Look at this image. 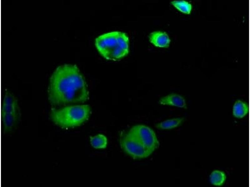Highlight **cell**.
I'll use <instances>...</instances> for the list:
<instances>
[{
	"instance_id": "ba28073f",
	"label": "cell",
	"mask_w": 250,
	"mask_h": 187,
	"mask_svg": "<svg viewBox=\"0 0 250 187\" xmlns=\"http://www.w3.org/2000/svg\"><path fill=\"white\" fill-rule=\"evenodd\" d=\"M159 103L163 105H169L180 108H185L186 103L184 98L176 94H171L161 98Z\"/></svg>"
},
{
	"instance_id": "6da1fadb",
	"label": "cell",
	"mask_w": 250,
	"mask_h": 187,
	"mask_svg": "<svg viewBox=\"0 0 250 187\" xmlns=\"http://www.w3.org/2000/svg\"><path fill=\"white\" fill-rule=\"evenodd\" d=\"M48 96L55 105L83 103L88 99L86 83L76 65L64 64L56 68L50 79Z\"/></svg>"
},
{
	"instance_id": "7c38bea8",
	"label": "cell",
	"mask_w": 250,
	"mask_h": 187,
	"mask_svg": "<svg viewBox=\"0 0 250 187\" xmlns=\"http://www.w3.org/2000/svg\"><path fill=\"white\" fill-rule=\"evenodd\" d=\"M226 179L224 173L219 170H214L210 175L211 183L215 185L220 186L222 184Z\"/></svg>"
},
{
	"instance_id": "30bf717a",
	"label": "cell",
	"mask_w": 250,
	"mask_h": 187,
	"mask_svg": "<svg viewBox=\"0 0 250 187\" xmlns=\"http://www.w3.org/2000/svg\"><path fill=\"white\" fill-rule=\"evenodd\" d=\"M248 108L247 105L240 100L236 101L233 108V114L236 117L242 118L247 113Z\"/></svg>"
},
{
	"instance_id": "8992f818",
	"label": "cell",
	"mask_w": 250,
	"mask_h": 187,
	"mask_svg": "<svg viewBox=\"0 0 250 187\" xmlns=\"http://www.w3.org/2000/svg\"><path fill=\"white\" fill-rule=\"evenodd\" d=\"M120 141L124 151L134 159L146 158L152 154L127 133L122 135Z\"/></svg>"
},
{
	"instance_id": "4fadbf2b",
	"label": "cell",
	"mask_w": 250,
	"mask_h": 187,
	"mask_svg": "<svg viewBox=\"0 0 250 187\" xmlns=\"http://www.w3.org/2000/svg\"><path fill=\"white\" fill-rule=\"evenodd\" d=\"M171 3L182 12L188 14L190 13L192 7L188 2L184 1H175L172 2Z\"/></svg>"
},
{
	"instance_id": "9c48e42d",
	"label": "cell",
	"mask_w": 250,
	"mask_h": 187,
	"mask_svg": "<svg viewBox=\"0 0 250 187\" xmlns=\"http://www.w3.org/2000/svg\"><path fill=\"white\" fill-rule=\"evenodd\" d=\"M183 118H175L165 120L155 125L156 128L160 129H168L176 127L179 125L183 120Z\"/></svg>"
},
{
	"instance_id": "5b68a950",
	"label": "cell",
	"mask_w": 250,
	"mask_h": 187,
	"mask_svg": "<svg viewBox=\"0 0 250 187\" xmlns=\"http://www.w3.org/2000/svg\"><path fill=\"white\" fill-rule=\"evenodd\" d=\"M127 133L152 153L159 146V143L155 132L145 125L133 126Z\"/></svg>"
},
{
	"instance_id": "277c9868",
	"label": "cell",
	"mask_w": 250,
	"mask_h": 187,
	"mask_svg": "<svg viewBox=\"0 0 250 187\" xmlns=\"http://www.w3.org/2000/svg\"><path fill=\"white\" fill-rule=\"evenodd\" d=\"M2 119L4 131L8 132L15 127L21 116L17 98L11 92L5 90L2 107Z\"/></svg>"
},
{
	"instance_id": "7a4b0ae2",
	"label": "cell",
	"mask_w": 250,
	"mask_h": 187,
	"mask_svg": "<svg viewBox=\"0 0 250 187\" xmlns=\"http://www.w3.org/2000/svg\"><path fill=\"white\" fill-rule=\"evenodd\" d=\"M129 39L125 33L113 31L101 35L95 40V45L100 54L107 60H116L128 55Z\"/></svg>"
},
{
	"instance_id": "3957f363",
	"label": "cell",
	"mask_w": 250,
	"mask_h": 187,
	"mask_svg": "<svg viewBox=\"0 0 250 187\" xmlns=\"http://www.w3.org/2000/svg\"><path fill=\"white\" fill-rule=\"evenodd\" d=\"M90 108L88 105L69 106L52 110L50 113L53 122L63 127L78 126L88 118Z\"/></svg>"
},
{
	"instance_id": "52a82bcc",
	"label": "cell",
	"mask_w": 250,
	"mask_h": 187,
	"mask_svg": "<svg viewBox=\"0 0 250 187\" xmlns=\"http://www.w3.org/2000/svg\"><path fill=\"white\" fill-rule=\"evenodd\" d=\"M149 41L156 47L167 48L169 46L170 40L165 32L154 31L149 35Z\"/></svg>"
},
{
	"instance_id": "8fae6325",
	"label": "cell",
	"mask_w": 250,
	"mask_h": 187,
	"mask_svg": "<svg viewBox=\"0 0 250 187\" xmlns=\"http://www.w3.org/2000/svg\"><path fill=\"white\" fill-rule=\"evenodd\" d=\"M90 142L91 145L96 149H104L106 147L107 139L103 135L99 134L91 137Z\"/></svg>"
}]
</instances>
